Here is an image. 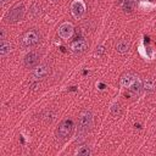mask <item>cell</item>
Returning a JSON list of instances; mask_svg holds the SVG:
<instances>
[{
  "label": "cell",
  "instance_id": "obj_1",
  "mask_svg": "<svg viewBox=\"0 0 156 156\" xmlns=\"http://www.w3.org/2000/svg\"><path fill=\"white\" fill-rule=\"evenodd\" d=\"M94 126V116L91 111L83 110L78 116V132L79 134H85L91 130Z\"/></svg>",
  "mask_w": 156,
  "mask_h": 156
},
{
  "label": "cell",
  "instance_id": "obj_2",
  "mask_svg": "<svg viewBox=\"0 0 156 156\" xmlns=\"http://www.w3.org/2000/svg\"><path fill=\"white\" fill-rule=\"evenodd\" d=\"M73 121L72 119H63L60 122L58 127L56 128L55 130V135L57 139H61V140H65L67 139L71 134H72V130H73Z\"/></svg>",
  "mask_w": 156,
  "mask_h": 156
},
{
  "label": "cell",
  "instance_id": "obj_3",
  "mask_svg": "<svg viewBox=\"0 0 156 156\" xmlns=\"http://www.w3.org/2000/svg\"><path fill=\"white\" fill-rule=\"evenodd\" d=\"M40 41V33L37 29L27 30L21 38V45L23 48H32L35 46Z\"/></svg>",
  "mask_w": 156,
  "mask_h": 156
},
{
  "label": "cell",
  "instance_id": "obj_4",
  "mask_svg": "<svg viewBox=\"0 0 156 156\" xmlns=\"http://www.w3.org/2000/svg\"><path fill=\"white\" fill-rule=\"evenodd\" d=\"M24 11L26 10H24V6L23 5H16L15 7H12L7 12V15L5 16V21L7 23H17V22H20L23 18Z\"/></svg>",
  "mask_w": 156,
  "mask_h": 156
},
{
  "label": "cell",
  "instance_id": "obj_5",
  "mask_svg": "<svg viewBox=\"0 0 156 156\" xmlns=\"http://www.w3.org/2000/svg\"><path fill=\"white\" fill-rule=\"evenodd\" d=\"M51 73V67L48 63H41L38 65L37 67L33 68V71L30 72V78L34 80H41L44 78H46L48 76H50Z\"/></svg>",
  "mask_w": 156,
  "mask_h": 156
},
{
  "label": "cell",
  "instance_id": "obj_6",
  "mask_svg": "<svg viewBox=\"0 0 156 156\" xmlns=\"http://www.w3.org/2000/svg\"><path fill=\"white\" fill-rule=\"evenodd\" d=\"M39 61H40V54H38L37 51H29L23 58V65L27 68H34L39 65Z\"/></svg>",
  "mask_w": 156,
  "mask_h": 156
},
{
  "label": "cell",
  "instance_id": "obj_7",
  "mask_svg": "<svg viewBox=\"0 0 156 156\" xmlns=\"http://www.w3.org/2000/svg\"><path fill=\"white\" fill-rule=\"evenodd\" d=\"M73 32H74V28H73V24L71 22L61 23L58 26V29H57V34L61 39H69L73 35Z\"/></svg>",
  "mask_w": 156,
  "mask_h": 156
},
{
  "label": "cell",
  "instance_id": "obj_8",
  "mask_svg": "<svg viewBox=\"0 0 156 156\" xmlns=\"http://www.w3.org/2000/svg\"><path fill=\"white\" fill-rule=\"evenodd\" d=\"M69 49H71V51L73 54L80 55V54H83L88 49V41L85 39H77V40H74V41L71 43Z\"/></svg>",
  "mask_w": 156,
  "mask_h": 156
},
{
  "label": "cell",
  "instance_id": "obj_9",
  "mask_svg": "<svg viewBox=\"0 0 156 156\" xmlns=\"http://www.w3.org/2000/svg\"><path fill=\"white\" fill-rule=\"evenodd\" d=\"M71 12L76 18H79L85 12V4L82 0H74L71 4Z\"/></svg>",
  "mask_w": 156,
  "mask_h": 156
},
{
  "label": "cell",
  "instance_id": "obj_10",
  "mask_svg": "<svg viewBox=\"0 0 156 156\" xmlns=\"http://www.w3.org/2000/svg\"><path fill=\"white\" fill-rule=\"evenodd\" d=\"M138 79V77L135 76V74H133V73H124V74H122V77L119 78V85L122 87V88H126V89H129L133 84H134V82Z\"/></svg>",
  "mask_w": 156,
  "mask_h": 156
},
{
  "label": "cell",
  "instance_id": "obj_11",
  "mask_svg": "<svg viewBox=\"0 0 156 156\" xmlns=\"http://www.w3.org/2000/svg\"><path fill=\"white\" fill-rule=\"evenodd\" d=\"M129 48H130V43H129L128 40H126V39H121V40H118V41L116 43V46H115L116 51H117L118 54H121V55L127 54L128 50H129Z\"/></svg>",
  "mask_w": 156,
  "mask_h": 156
},
{
  "label": "cell",
  "instance_id": "obj_12",
  "mask_svg": "<svg viewBox=\"0 0 156 156\" xmlns=\"http://www.w3.org/2000/svg\"><path fill=\"white\" fill-rule=\"evenodd\" d=\"M141 82H143V90H145L146 93H151V91L156 90V80H155V78L147 77Z\"/></svg>",
  "mask_w": 156,
  "mask_h": 156
},
{
  "label": "cell",
  "instance_id": "obj_13",
  "mask_svg": "<svg viewBox=\"0 0 156 156\" xmlns=\"http://www.w3.org/2000/svg\"><path fill=\"white\" fill-rule=\"evenodd\" d=\"M11 49H12L11 44L7 43V41H5V40H2L1 44H0V56H1V57L7 56V55L11 52Z\"/></svg>",
  "mask_w": 156,
  "mask_h": 156
},
{
  "label": "cell",
  "instance_id": "obj_14",
  "mask_svg": "<svg viewBox=\"0 0 156 156\" xmlns=\"http://www.w3.org/2000/svg\"><path fill=\"white\" fill-rule=\"evenodd\" d=\"M121 6L124 12H132L135 9V1L134 0H123Z\"/></svg>",
  "mask_w": 156,
  "mask_h": 156
},
{
  "label": "cell",
  "instance_id": "obj_15",
  "mask_svg": "<svg viewBox=\"0 0 156 156\" xmlns=\"http://www.w3.org/2000/svg\"><path fill=\"white\" fill-rule=\"evenodd\" d=\"M123 112V107L119 102H115L112 106H111V115L113 117H119Z\"/></svg>",
  "mask_w": 156,
  "mask_h": 156
},
{
  "label": "cell",
  "instance_id": "obj_16",
  "mask_svg": "<svg viewBox=\"0 0 156 156\" xmlns=\"http://www.w3.org/2000/svg\"><path fill=\"white\" fill-rule=\"evenodd\" d=\"M77 155H79V156H89V155H91V150H90V147L88 145H82V146L78 147Z\"/></svg>",
  "mask_w": 156,
  "mask_h": 156
},
{
  "label": "cell",
  "instance_id": "obj_17",
  "mask_svg": "<svg viewBox=\"0 0 156 156\" xmlns=\"http://www.w3.org/2000/svg\"><path fill=\"white\" fill-rule=\"evenodd\" d=\"M38 10H40V7H38L37 5H35V6H33V9H32V13H33L34 16H39V15H40V12H38Z\"/></svg>",
  "mask_w": 156,
  "mask_h": 156
},
{
  "label": "cell",
  "instance_id": "obj_18",
  "mask_svg": "<svg viewBox=\"0 0 156 156\" xmlns=\"http://www.w3.org/2000/svg\"><path fill=\"white\" fill-rule=\"evenodd\" d=\"M104 51H105V48H104V46H99V48H96L95 54H96V55H102Z\"/></svg>",
  "mask_w": 156,
  "mask_h": 156
},
{
  "label": "cell",
  "instance_id": "obj_19",
  "mask_svg": "<svg viewBox=\"0 0 156 156\" xmlns=\"http://www.w3.org/2000/svg\"><path fill=\"white\" fill-rule=\"evenodd\" d=\"M0 40L2 41V40H5V30L4 29H1V35H0Z\"/></svg>",
  "mask_w": 156,
  "mask_h": 156
},
{
  "label": "cell",
  "instance_id": "obj_20",
  "mask_svg": "<svg viewBox=\"0 0 156 156\" xmlns=\"http://www.w3.org/2000/svg\"><path fill=\"white\" fill-rule=\"evenodd\" d=\"M0 1H1V5H5V4H6V2H9L10 0H0Z\"/></svg>",
  "mask_w": 156,
  "mask_h": 156
},
{
  "label": "cell",
  "instance_id": "obj_21",
  "mask_svg": "<svg viewBox=\"0 0 156 156\" xmlns=\"http://www.w3.org/2000/svg\"><path fill=\"white\" fill-rule=\"evenodd\" d=\"M51 2H56V1H58V0H50Z\"/></svg>",
  "mask_w": 156,
  "mask_h": 156
}]
</instances>
